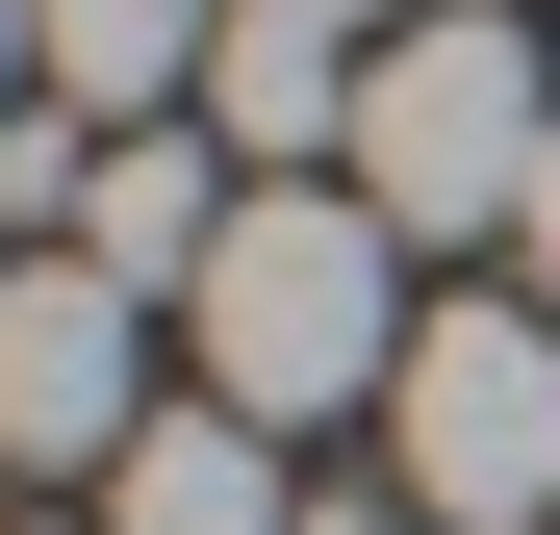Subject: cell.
Masks as SVG:
<instances>
[{
  "label": "cell",
  "instance_id": "1",
  "mask_svg": "<svg viewBox=\"0 0 560 535\" xmlns=\"http://www.w3.org/2000/svg\"><path fill=\"white\" fill-rule=\"evenodd\" d=\"M178 332H205V408L331 433V408H383V383H408V255H383V205H357V178H255Z\"/></svg>",
  "mask_w": 560,
  "mask_h": 535
},
{
  "label": "cell",
  "instance_id": "2",
  "mask_svg": "<svg viewBox=\"0 0 560 535\" xmlns=\"http://www.w3.org/2000/svg\"><path fill=\"white\" fill-rule=\"evenodd\" d=\"M535 153H560V77L510 0H408L357 51V205L383 230H535Z\"/></svg>",
  "mask_w": 560,
  "mask_h": 535
},
{
  "label": "cell",
  "instance_id": "3",
  "mask_svg": "<svg viewBox=\"0 0 560 535\" xmlns=\"http://www.w3.org/2000/svg\"><path fill=\"white\" fill-rule=\"evenodd\" d=\"M383 460H408L433 535L560 510V306H433V332H408V383H383Z\"/></svg>",
  "mask_w": 560,
  "mask_h": 535
},
{
  "label": "cell",
  "instance_id": "4",
  "mask_svg": "<svg viewBox=\"0 0 560 535\" xmlns=\"http://www.w3.org/2000/svg\"><path fill=\"white\" fill-rule=\"evenodd\" d=\"M128 433H153V306L103 255H26V281H0V460L128 485Z\"/></svg>",
  "mask_w": 560,
  "mask_h": 535
},
{
  "label": "cell",
  "instance_id": "5",
  "mask_svg": "<svg viewBox=\"0 0 560 535\" xmlns=\"http://www.w3.org/2000/svg\"><path fill=\"white\" fill-rule=\"evenodd\" d=\"M230 205H255V178H230L205 128H128V153H103V205H77V255H103L128 306H205V255H230Z\"/></svg>",
  "mask_w": 560,
  "mask_h": 535
},
{
  "label": "cell",
  "instance_id": "6",
  "mask_svg": "<svg viewBox=\"0 0 560 535\" xmlns=\"http://www.w3.org/2000/svg\"><path fill=\"white\" fill-rule=\"evenodd\" d=\"M205 103H230V153H255V178H306V153H357V26H331V0H230Z\"/></svg>",
  "mask_w": 560,
  "mask_h": 535
},
{
  "label": "cell",
  "instance_id": "7",
  "mask_svg": "<svg viewBox=\"0 0 560 535\" xmlns=\"http://www.w3.org/2000/svg\"><path fill=\"white\" fill-rule=\"evenodd\" d=\"M103 535H306V510H280V433H255V408H205V383H178V408L128 433Z\"/></svg>",
  "mask_w": 560,
  "mask_h": 535
},
{
  "label": "cell",
  "instance_id": "8",
  "mask_svg": "<svg viewBox=\"0 0 560 535\" xmlns=\"http://www.w3.org/2000/svg\"><path fill=\"white\" fill-rule=\"evenodd\" d=\"M205 51H230V0H26V77L77 128L103 103H205Z\"/></svg>",
  "mask_w": 560,
  "mask_h": 535
},
{
  "label": "cell",
  "instance_id": "9",
  "mask_svg": "<svg viewBox=\"0 0 560 535\" xmlns=\"http://www.w3.org/2000/svg\"><path fill=\"white\" fill-rule=\"evenodd\" d=\"M510 255H535V306H560V153H535V230H510Z\"/></svg>",
  "mask_w": 560,
  "mask_h": 535
},
{
  "label": "cell",
  "instance_id": "10",
  "mask_svg": "<svg viewBox=\"0 0 560 535\" xmlns=\"http://www.w3.org/2000/svg\"><path fill=\"white\" fill-rule=\"evenodd\" d=\"M306 535H433V510H306Z\"/></svg>",
  "mask_w": 560,
  "mask_h": 535
},
{
  "label": "cell",
  "instance_id": "11",
  "mask_svg": "<svg viewBox=\"0 0 560 535\" xmlns=\"http://www.w3.org/2000/svg\"><path fill=\"white\" fill-rule=\"evenodd\" d=\"M331 26H383V0H331Z\"/></svg>",
  "mask_w": 560,
  "mask_h": 535
},
{
  "label": "cell",
  "instance_id": "12",
  "mask_svg": "<svg viewBox=\"0 0 560 535\" xmlns=\"http://www.w3.org/2000/svg\"><path fill=\"white\" fill-rule=\"evenodd\" d=\"M77 535H103V510H77Z\"/></svg>",
  "mask_w": 560,
  "mask_h": 535
}]
</instances>
